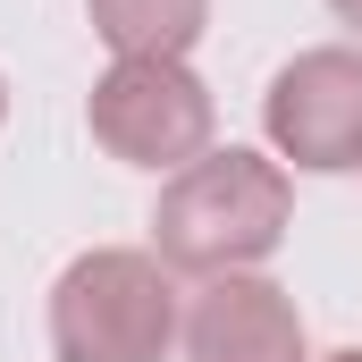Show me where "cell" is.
Wrapping results in <instances>:
<instances>
[{
    "label": "cell",
    "mask_w": 362,
    "mask_h": 362,
    "mask_svg": "<svg viewBox=\"0 0 362 362\" xmlns=\"http://www.w3.org/2000/svg\"><path fill=\"white\" fill-rule=\"evenodd\" d=\"M286 211H295V185L278 160L262 152H202L185 160L177 177L160 185V211H152V253L185 278H236L253 262H270L278 236H286Z\"/></svg>",
    "instance_id": "6da1fadb"
},
{
    "label": "cell",
    "mask_w": 362,
    "mask_h": 362,
    "mask_svg": "<svg viewBox=\"0 0 362 362\" xmlns=\"http://www.w3.org/2000/svg\"><path fill=\"white\" fill-rule=\"evenodd\" d=\"M177 337V286L160 253L101 245L51 286V354L59 362H160Z\"/></svg>",
    "instance_id": "7a4b0ae2"
},
{
    "label": "cell",
    "mask_w": 362,
    "mask_h": 362,
    "mask_svg": "<svg viewBox=\"0 0 362 362\" xmlns=\"http://www.w3.org/2000/svg\"><path fill=\"white\" fill-rule=\"evenodd\" d=\"M93 144L135 169H185L211 152V93L185 59H118L93 85Z\"/></svg>",
    "instance_id": "3957f363"
},
{
    "label": "cell",
    "mask_w": 362,
    "mask_h": 362,
    "mask_svg": "<svg viewBox=\"0 0 362 362\" xmlns=\"http://www.w3.org/2000/svg\"><path fill=\"white\" fill-rule=\"evenodd\" d=\"M262 118L295 169H362V51L320 42V51L286 59Z\"/></svg>",
    "instance_id": "277c9868"
},
{
    "label": "cell",
    "mask_w": 362,
    "mask_h": 362,
    "mask_svg": "<svg viewBox=\"0 0 362 362\" xmlns=\"http://www.w3.org/2000/svg\"><path fill=\"white\" fill-rule=\"evenodd\" d=\"M185 362H303V312L270 278H211L185 312Z\"/></svg>",
    "instance_id": "5b68a950"
},
{
    "label": "cell",
    "mask_w": 362,
    "mask_h": 362,
    "mask_svg": "<svg viewBox=\"0 0 362 362\" xmlns=\"http://www.w3.org/2000/svg\"><path fill=\"white\" fill-rule=\"evenodd\" d=\"M85 17L118 59H185L211 0H85Z\"/></svg>",
    "instance_id": "8992f818"
},
{
    "label": "cell",
    "mask_w": 362,
    "mask_h": 362,
    "mask_svg": "<svg viewBox=\"0 0 362 362\" xmlns=\"http://www.w3.org/2000/svg\"><path fill=\"white\" fill-rule=\"evenodd\" d=\"M329 8H337V17H346V25H362V0H329Z\"/></svg>",
    "instance_id": "52a82bcc"
},
{
    "label": "cell",
    "mask_w": 362,
    "mask_h": 362,
    "mask_svg": "<svg viewBox=\"0 0 362 362\" xmlns=\"http://www.w3.org/2000/svg\"><path fill=\"white\" fill-rule=\"evenodd\" d=\"M329 362H362V346H346V354H329Z\"/></svg>",
    "instance_id": "ba28073f"
},
{
    "label": "cell",
    "mask_w": 362,
    "mask_h": 362,
    "mask_svg": "<svg viewBox=\"0 0 362 362\" xmlns=\"http://www.w3.org/2000/svg\"><path fill=\"white\" fill-rule=\"evenodd\" d=\"M0 110H8V93H0Z\"/></svg>",
    "instance_id": "9c48e42d"
}]
</instances>
